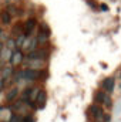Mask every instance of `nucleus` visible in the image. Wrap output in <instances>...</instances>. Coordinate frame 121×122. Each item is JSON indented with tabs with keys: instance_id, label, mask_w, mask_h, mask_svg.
I'll list each match as a JSON object with an SVG mask.
<instances>
[{
	"instance_id": "f257e3e1",
	"label": "nucleus",
	"mask_w": 121,
	"mask_h": 122,
	"mask_svg": "<svg viewBox=\"0 0 121 122\" xmlns=\"http://www.w3.org/2000/svg\"><path fill=\"white\" fill-rule=\"evenodd\" d=\"M20 77L24 81H37L41 78V70H34V68H26L20 71Z\"/></svg>"
},
{
	"instance_id": "f03ea898",
	"label": "nucleus",
	"mask_w": 121,
	"mask_h": 122,
	"mask_svg": "<svg viewBox=\"0 0 121 122\" xmlns=\"http://www.w3.org/2000/svg\"><path fill=\"white\" fill-rule=\"evenodd\" d=\"M88 111L93 114V118H94L95 121H103V118H104V111H103V108H101L98 104H93L90 108H88Z\"/></svg>"
},
{
	"instance_id": "7ed1b4c3",
	"label": "nucleus",
	"mask_w": 121,
	"mask_h": 122,
	"mask_svg": "<svg viewBox=\"0 0 121 122\" xmlns=\"http://www.w3.org/2000/svg\"><path fill=\"white\" fill-rule=\"evenodd\" d=\"M46 57H47L46 50H38V48L29 51L27 54V60H46Z\"/></svg>"
},
{
	"instance_id": "20e7f679",
	"label": "nucleus",
	"mask_w": 121,
	"mask_h": 122,
	"mask_svg": "<svg viewBox=\"0 0 121 122\" xmlns=\"http://www.w3.org/2000/svg\"><path fill=\"white\" fill-rule=\"evenodd\" d=\"M23 58H24L23 51L14 48V50H13V54H11V57H10V60H9V62H10L13 67H16V65H19L20 62H23Z\"/></svg>"
},
{
	"instance_id": "39448f33",
	"label": "nucleus",
	"mask_w": 121,
	"mask_h": 122,
	"mask_svg": "<svg viewBox=\"0 0 121 122\" xmlns=\"http://www.w3.org/2000/svg\"><path fill=\"white\" fill-rule=\"evenodd\" d=\"M36 26H37V20H36L34 17L27 19L26 23H24V36H26V37L31 36V33H33L34 29H36Z\"/></svg>"
},
{
	"instance_id": "423d86ee",
	"label": "nucleus",
	"mask_w": 121,
	"mask_h": 122,
	"mask_svg": "<svg viewBox=\"0 0 121 122\" xmlns=\"http://www.w3.org/2000/svg\"><path fill=\"white\" fill-rule=\"evenodd\" d=\"M114 85H116V78H114V77H108V78H105V80L101 82L103 90L105 92H108V94L114 92Z\"/></svg>"
},
{
	"instance_id": "0eeeda50",
	"label": "nucleus",
	"mask_w": 121,
	"mask_h": 122,
	"mask_svg": "<svg viewBox=\"0 0 121 122\" xmlns=\"http://www.w3.org/2000/svg\"><path fill=\"white\" fill-rule=\"evenodd\" d=\"M46 99H47V94H46L44 90L40 88V91H38L37 97H36V99H34V101H36V105H37L38 109H43V108H44V105H46Z\"/></svg>"
},
{
	"instance_id": "6e6552de",
	"label": "nucleus",
	"mask_w": 121,
	"mask_h": 122,
	"mask_svg": "<svg viewBox=\"0 0 121 122\" xmlns=\"http://www.w3.org/2000/svg\"><path fill=\"white\" fill-rule=\"evenodd\" d=\"M11 34L16 36V37L20 36V34H24V23H22V21L14 23L13 27H11Z\"/></svg>"
},
{
	"instance_id": "1a4fd4ad",
	"label": "nucleus",
	"mask_w": 121,
	"mask_h": 122,
	"mask_svg": "<svg viewBox=\"0 0 121 122\" xmlns=\"http://www.w3.org/2000/svg\"><path fill=\"white\" fill-rule=\"evenodd\" d=\"M29 68H34V70H43L46 65L44 60H27Z\"/></svg>"
},
{
	"instance_id": "9d476101",
	"label": "nucleus",
	"mask_w": 121,
	"mask_h": 122,
	"mask_svg": "<svg viewBox=\"0 0 121 122\" xmlns=\"http://www.w3.org/2000/svg\"><path fill=\"white\" fill-rule=\"evenodd\" d=\"M11 54H13V50H11V48L3 47V48H1V53H0V60L1 61H9L10 57H11Z\"/></svg>"
},
{
	"instance_id": "9b49d317",
	"label": "nucleus",
	"mask_w": 121,
	"mask_h": 122,
	"mask_svg": "<svg viewBox=\"0 0 121 122\" xmlns=\"http://www.w3.org/2000/svg\"><path fill=\"white\" fill-rule=\"evenodd\" d=\"M0 21H1L4 26H9V24L11 23V14H10L7 10H3V11L0 13Z\"/></svg>"
},
{
	"instance_id": "f8f14e48",
	"label": "nucleus",
	"mask_w": 121,
	"mask_h": 122,
	"mask_svg": "<svg viewBox=\"0 0 121 122\" xmlns=\"http://www.w3.org/2000/svg\"><path fill=\"white\" fill-rule=\"evenodd\" d=\"M17 95H19V90L14 87V88H11V90L7 91V94H6V101H7V102L14 101V99L17 98Z\"/></svg>"
},
{
	"instance_id": "ddd939ff",
	"label": "nucleus",
	"mask_w": 121,
	"mask_h": 122,
	"mask_svg": "<svg viewBox=\"0 0 121 122\" xmlns=\"http://www.w3.org/2000/svg\"><path fill=\"white\" fill-rule=\"evenodd\" d=\"M11 75H13V65L11 67H4L3 71H1V78L7 80V78H11Z\"/></svg>"
},
{
	"instance_id": "4468645a",
	"label": "nucleus",
	"mask_w": 121,
	"mask_h": 122,
	"mask_svg": "<svg viewBox=\"0 0 121 122\" xmlns=\"http://www.w3.org/2000/svg\"><path fill=\"white\" fill-rule=\"evenodd\" d=\"M23 105H24V101L23 99H17L11 105V111H23Z\"/></svg>"
},
{
	"instance_id": "2eb2a0df",
	"label": "nucleus",
	"mask_w": 121,
	"mask_h": 122,
	"mask_svg": "<svg viewBox=\"0 0 121 122\" xmlns=\"http://www.w3.org/2000/svg\"><path fill=\"white\" fill-rule=\"evenodd\" d=\"M103 105L105 108H111L113 107V101H111V97L108 92H104V101H103Z\"/></svg>"
},
{
	"instance_id": "dca6fc26",
	"label": "nucleus",
	"mask_w": 121,
	"mask_h": 122,
	"mask_svg": "<svg viewBox=\"0 0 121 122\" xmlns=\"http://www.w3.org/2000/svg\"><path fill=\"white\" fill-rule=\"evenodd\" d=\"M103 101H104V92L98 91L95 95H94V102L98 104V105H103Z\"/></svg>"
},
{
	"instance_id": "f3484780",
	"label": "nucleus",
	"mask_w": 121,
	"mask_h": 122,
	"mask_svg": "<svg viewBox=\"0 0 121 122\" xmlns=\"http://www.w3.org/2000/svg\"><path fill=\"white\" fill-rule=\"evenodd\" d=\"M24 40H26V36H24V34L17 36V37H16V47H17V48H22V47H23Z\"/></svg>"
},
{
	"instance_id": "a211bd4d",
	"label": "nucleus",
	"mask_w": 121,
	"mask_h": 122,
	"mask_svg": "<svg viewBox=\"0 0 121 122\" xmlns=\"http://www.w3.org/2000/svg\"><path fill=\"white\" fill-rule=\"evenodd\" d=\"M37 46H38V40H37V37H34V38H31L30 40V44H29L27 50H29V51H33V50L37 48Z\"/></svg>"
},
{
	"instance_id": "6ab92c4d",
	"label": "nucleus",
	"mask_w": 121,
	"mask_h": 122,
	"mask_svg": "<svg viewBox=\"0 0 121 122\" xmlns=\"http://www.w3.org/2000/svg\"><path fill=\"white\" fill-rule=\"evenodd\" d=\"M30 94H31V88H26L24 91H23V95H22V99L26 102V101H29L30 99Z\"/></svg>"
},
{
	"instance_id": "aec40b11",
	"label": "nucleus",
	"mask_w": 121,
	"mask_h": 122,
	"mask_svg": "<svg viewBox=\"0 0 121 122\" xmlns=\"http://www.w3.org/2000/svg\"><path fill=\"white\" fill-rule=\"evenodd\" d=\"M7 11L11 14V17H14V16L19 14V9H16L14 6H9V7H7Z\"/></svg>"
},
{
	"instance_id": "412c9836",
	"label": "nucleus",
	"mask_w": 121,
	"mask_h": 122,
	"mask_svg": "<svg viewBox=\"0 0 121 122\" xmlns=\"http://www.w3.org/2000/svg\"><path fill=\"white\" fill-rule=\"evenodd\" d=\"M6 47H9V48H11V50H14L16 48V40H13V38H7V41H6Z\"/></svg>"
},
{
	"instance_id": "4be33fe9",
	"label": "nucleus",
	"mask_w": 121,
	"mask_h": 122,
	"mask_svg": "<svg viewBox=\"0 0 121 122\" xmlns=\"http://www.w3.org/2000/svg\"><path fill=\"white\" fill-rule=\"evenodd\" d=\"M9 122H22V118L19 117V115H16V114H11L10 115V119Z\"/></svg>"
},
{
	"instance_id": "5701e85b",
	"label": "nucleus",
	"mask_w": 121,
	"mask_h": 122,
	"mask_svg": "<svg viewBox=\"0 0 121 122\" xmlns=\"http://www.w3.org/2000/svg\"><path fill=\"white\" fill-rule=\"evenodd\" d=\"M22 122H34V118L31 115H26V117L22 118Z\"/></svg>"
},
{
	"instance_id": "b1692460",
	"label": "nucleus",
	"mask_w": 121,
	"mask_h": 122,
	"mask_svg": "<svg viewBox=\"0 0 121 122\" xmlns=\"http://www.w3.org/2000/svg\"><path fill=\"white\" fill-rule=\"evenodd\" d=\"M100 9L104 10V11H107V10H108V6H107V4H100Z\"/></svg>"
},
{
	"instance_id": "393cba45",
	"label": "nucleus",
	"mask_w": 121,
	"mask_h": 122,
	"mask_svg": "<svg viewBox=\"0 0 121 122\" xmlns=\"http://www.w3.org/2000/svg\"><path fill=\"white\" fill-rule=\"evenodd\" d=\"M3 87H4V80L1 78V80H0V91L3 90Z\"/></svg>"
},
{
	"instance_id": "a878e982",
	"label": "nucleus",
	"mask_w": 121,
	"mask_h": 122,
	"mask_svg": "<svg viewBox=\"0 0 121 122\" xmlns=\"http://www.w3.org/2000/svg\"><path fill=\"white\" fill-rule=\"evenodd\" d=\"M88 4H90V6H93L94 9H97V4H95L94 1H91V0H88Z\"/></svg>"
},
{
	"instance_id": "bb28decb",
	"label": "nucleus",
	"mask_w": 121,
	"mask_h": 122,
	"mask_svg": "<svg viewBox=\"0 0 121 122\" xmlns=\"http://www.w3.org/2000/svg\"><path fill=\"white\" fill-rule=\"evenodd\" d=\"M1 34H3V30H1V27H0V36H1Z\"/></svg>"
},
{
	"instance_id": "cd10ccee",
	"label": "nucleus",
	"mask_w": 121,
	"mask_h": 122,
	"mask_svg": "<svg viewBox=\"0 0 121 122\" xmlns=\"http://www.w3.org/2000/svg\"><path fill=\"white\" fill-rule=\"evenodd\" d=\"M120 88H121V84H120Z\"/></svg>"
}]
</instances>
